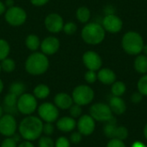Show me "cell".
<instances>
[{
  "mask_svg": "<svg viewBox=\"0 0 147 147\" xmlns=\"http://www.w3.org/2000/svg\"><path fill=\"white\" fill-rule=\"evenodd\" d=\"M90 10L86 6H81L76 11V17L78 21L81 23H88L90 19Z\"/></svg>",
  "mask_w": 147,
  "mask_h": 147,
  "instance_id": "24",
  "label": "cell"
},
{
  "mask_svg": "<svg viewBox=\"0 0 147 147\" xmlns=\"http://www.w3.org/2000/svg\"><path fill=\"white\" fill-rule=\"evenodd\" d=\"M44 122L33 115L25 116L18 125V133L24 140L34 141L38 140L42 134Z\"/></svg>",
  "mask_w": 147,
  "mask_h": 147,
  "instance_id": "1",
  "label": "cell"
},
{
  "mask_svg": "<svg viewBox=\"0 0 147 147\" xmlns=\"http://www.w3.org/2000/svg\"><path fill=\"white\" fill-rule=\"evenodd\" d=\"M40 39L34 34H28L25 39V46L31 52H37V50L40 47Z\"/></svg>",
  "mask_w": 147,
  "mask_h": 147,
  "instance_id": "20",
  "label": "cell"
},
{
  "mask_svg": "<svg viewBox=\"0 0 147 147\" xmlns=\"http://www.w3.org/2000/svg\"><path fill=\"white\" fill-rule=\"evenodd\" d=\"M55 141L50 136H40L38 139V147H54Z\"/></svg>",
  "mask_w": 147,
  "mask_h": 147,
  "instance_id": "29",
  "label": "cell"
},
{
  "mask_svg": "<svg viewBox=\"0 0 147 147\" xmlns=\"http://www.w3.org/2000/svg\"><path fill=\"white\" fill-rule=\"evenodd\" d=\"M138 90L143 96H147V74H144L138 81Z\"/></svg>",
  "mask_w": 147,
  "mask_h": 147,
  "instance_id": "30",
  "label": "cell"
},
{
  "mask_svg": "<svg viewBox=\"0 0 147 147\" xmlns=\"http://www.w3.org/2000/svg\"><path fill=\"white\" fill-rule=\"evenodd\" d=\"M111 85V92L115 96H121L126 92V84L121 81H115Z\"/></svg>",
  "mask_w": 147,
  "mask_h": 147,
  "instance_id": "25",
  "label": "cell"
},
{
  "mask_svg": "<svg viewBox=\"0 0 147 147\" xmlns=\"http://www.w3.org/2000/svg\"><path fill=\"white\" fill-rule=\"evenodd\" d=\"M69 112H70V116H71L72 118H74V119L79 118L83 113L82 106L76 104V103H73L71 105V107L69 109Z\"/></svg>",
  "mask_w": 147,
  "mask_h": 147,
  "instance_id": "33",
  "label": "cell"
},
{
  "mask_svg": "<svg viewBox=\"0 0 147 147\" xmlns=\"http://www.w3.org/2000/svg\"><path fill=\"white\" fill-rule=\"evenodd\" d=\"M83 63L88 70L98 71L101 69L102 60L101 56L95 51H87L83 54Z\"/></svg>",
  "mask_w": 147,
  "mask_h": 147,
  "instance_id": "13",
  "label": "cell"
},
{
  "mask_svg": "<svg viewBox=\"0 0 147 147\" xmlns=\"http://www.w3.org/2000/svg\"><path fill=\"white\" fill-rule=\"evenodd\" d=\"M26 86L22 82H14L9 86V92L16 95V96H20L23 93H25Z\"/></svg>",
  "mask_w": 147,
  "mask_h": 147,
  "instance_id": "27",
  "label": "cell"
},
{
  "mask_svg": "<svg viewBox=\"0 0 147 147\" xmlns=\"http://www.w3.org/2000/svg\"><path fill=\"white\" fill-rule=\"evenodd\" d=\"M25 71L32 76H40L46 73L49 68L48 56L41 52H33L25 60Z\"/></svg>",
  "mask_w": 147,
  "mask_h": 147,
  "instance_id": "2",
  "label": "cell"
},
{
  "mask_svg": "<svg viewBox=\"0 0 147 147\" xmlns=\"http://www.w3.org/2000/svg\"><path fill=\"white\" fill-rule=\"evenodd\" d=\"M96 121L90 115H83L77 122L78 132L83 136H89L93 134L96 127Z\"/></svg>",
  "mask_w": 147,
  "mask_h": 147,
  "instance_id": "14",
  "label": "cell"
},
{
  "mask_svg": "<svg viewBox=\"0 0 147 147\" xmlns=\"http://www.w3.org/2000/svg\"><path fill=\"white\" fill-rule=\"evenodd\" d=\"M50 0H30V3L36 7H40L46 5Z\"/></svg>",
  "mask_w": 147,
  "mask_h": 147,
  "instance_id": "41",
  "label": "cell"
},
{
  "mask_svg": "<svg viewBox=\"0 0 147 147\" xmlns=\"http://www.w3.org/2000/svg\"><path fill=\"white\" fill-rule=\"evenodd\" d=\"M6 9H7V8H6L5 4H4V2H3V1L0 0V16L4 15Z\"/></svg>",
  "mask_w": 147,
  "mask_h": 147,
  "instance_id": "44",
  "label": "cell"
},
{
  "mask_svg": "<svg viewBox=\"0 0 147 147\" xmlns=\"http://www.w3.org/2000/svg\"><path fill=\"white\" fill-rule=\"evenodd\" d=\"M54 147H71L70 140L65 136H60L56 140Z\"/></svg>",
  "mask_w": 147,
  "mask_h": 147,
  "instance_id": "36",
  "label": "cell"
},
{
  "mask_svg": "<svg viewBox=\"0 0 147 147\" xmlns=\"http://www.w3.org/2000/svg\"><path fill=\"white\" fill-rule=\"evenodd\" d=\"M10 53V46L5 39L0 38V61L9 57Z\"/></svg>",
  "mask_w": 147,
  "mask_h": 147,
  "instance_id": "28",
  "label": "cell"
},
{
  "mask_svg": "<svg viewBox=\"0 0 147 147\" xmlns=\"http://www.w3.org/2000/svg\"><path fill=\"white\" fill-rule=\"evenodd\" d=\"M3 108L2 107V106H0V118L3 115Z\"/></svg>",
  "mask_w": 147,
  "mask_h": 147,
  "instance_id": "50",
  "label": "cell"
},
{
  "mask_svg": "<svg viewBox=\"0 0 147 147\" xmlns=\"http://www.w3.org/2000/svg\"><path fill=\"white\" fill-rule=\"evenodd\" d=\"M106 31L102 24L98 22H88L82 28L81 37L83 40L89 45H98L105 39Z\"/></svg>",
  "mask_w": 147,
  "mask_h": 147,
  "instance_id": "3",
  "label": "cell"
},
{
  "mask_svg": "<svg viewBox=\"0 0 147 147\" xmlns=\"http://www.w3.org/2000/svg\"><path fill=\"white\" fill-rule=\"evenodd\" d=\"M104 12L106 13V15H110V14H115V8L113 6L108 5L105 7L104 9Z\"/></svg>",
  "mask_w": 147,
  "mask_h": 147,
  "instance_id": "43",
  "label": "cell"
},
{
  "mask_svg": "<svg viewBox=\"0 0 147 147\" xmlns=\"http://www.w3.org/2000/svg\"><path fill=\"white\" fill-rule=\"evenodd\" d=\"M142 99H143V95L140 94L139 91L138 92H134L132 95V96H131V101L134 103H140L142 101Z\"/></svg>",
  "mask_w": 147,
  "mask_h": 147,
  "instance_id": "40",
  "label": "cell"
},
{
  "mask_svg": "<svg viewBox=\"0 0 147 147\" xmlns=\"http://www.w3.org/2000/svg\"><path fill=\"white\" fill-rule=\"evenodd\" d=\"M54 133V126L53 123L50 122H44L43 124V129H42V134L46 136H52Z\"/></svg>",
  "mask_w": 147,
  "mask_h": 147,
  "instance_id": "35",
  "label": "cell"
},
{
  "mask_svg": "<svg viewBox=\"0 0 147 147\" xmlns=\"http://www.w3.org/2000/svg\"><path fill=\"white\" fill-rule=\"evenodd\" d=\"M4 4L6 6V8H10V7H13L15 5V1L14 0H5L4 1Z\"/></svg>",
  "mask_w": 147,
  "mask_h": 147,
  "instance_id": "45",
  "label": "cell"
},
{
  "mask_svg": "<svg viewBox=\"0 0 147 147\" xmlns=\"http://www.w3.org/2000/svg\"><path fill=\"white\" fill-rule=\"evenodd\" d=\"M18 143L14 140L13 137H6L1 143L0 147H17Z\"/></svg>",
  "mask_w": 147,
  "mask_h": 147,
  "instance_id": "37",
  "label": "cell"
},
{
  "mask_svg": "<svg viewBox=\"0 0 147 147\" xmlns=\"http://www.w3.org/2000/svg\"><path fill=\"white\" fill-rule=\"evenodd\" d=\"M60 47L59 40L53 35L47 36L41 40L40 43V51L47 56H51L55 54Z\"/></svg>",
  "mask_w": 147,
  "mask_h": 147,
  "instance_id": "15",
  "label": "cell"
},
{
  "mask_svg": "<svg viewBox=\"0 0 147 147\" xmlns=\"http://www.w3.org/2000/svg\"><path fill=\"white\" fill-rule=\"evenodd\" d=\"M27 17L28 15L26 10L16 5L8 8L4 13V19L6 22L13 27H19L24 24L27 21Z\"/></svg>",
  "mask_w": 147,
  "mask_h": 147,
  "instance_id": "7",
  "label": "cell"
},
{
  "mask_svg": "<svg viewBox=\"0 0 147 147\" xmlns=\"http://www.w3.org/2000/svg\"><path fill=\"white\" fill-rule=\"evenodd\" d=\"M64 24L65 22L63 17L55 12L48 14L44 20L45 28L51 34H58L63 31Z\"/></svg>",
  "mask_w": 147,
  "mask_h": 147,
  "instance_id": "11",
  "label": "cell"
},
{
  "mask_svg": "<svg viewBox=\"0 0 147 147\" xmlns=\"http://www.w3.org/2000/svg\"><path fill=\"white\" fill-rule=\"evenodd\" d=\"M2 71V69H1V65H0V72Z\"/></svg>",
  "mask_w": 147,
  "mask_h": 147,
  "instance_id": "51",
  "label": "cell"
},
{
  "mask_svg": "<svg viewBox=\"0 0 147 147\" xmlns=\"http://www.w3.org/2000/svg\"><path fill=\"white\" fill-rule=\"evenodd\" d=\"M144 135H145V138L147 140V124L144 127Z\"/></svg>",
  "mask_w": 147,
  "mask_h": 147,
  "instance_id": "49",
  "label": "cell"
},
{
  "mask_svg": "<svg viewBox=\"0 0 147 147\" xmlns=\"http://www.w3.org/2000/svg\"><path fill=\"white\" fill-rule=\"evenodd\" d=\"M3 88H4V84H3V80L0 78V94L3 92Z\"/></svg>",
  "mask_w": 147,
  "mask_h": 147,
  "instance_id": "47",
  "label": "cell"
},
{
  "mask_svg": "<svg viewBox=\"0 0 147 147\" xmlns=\"http://www.w3.org/2000/svg\"><path fill=\"white\" fill-rule=\"evenodd\" d=\"M50 88L48 87V85L45 84H37L33 90V95L35 96L36 99L39 100H44L46 98L48 97V96L50 95Z\"/></svg>",
  "mask_w": 147,
  "mask_h": 147,
  "instance_id": "21",
  "label": "cell"
},
{
  "mask_svg": "<svg viewBox=\"0 0 147 147\" xmlns=\"http://www.w3.org/2000/svg\"><path fill=\"white\" fill-rule=\"evenodd\" d=\"M84 79L88 84H94L97 80V73L95 71L88 70L84 74Z\"/></svg>",
  "mask_w": 147,
  "mask_h": 147,
  "instance_id": "34",
  "label": "cell"
},
{
  "mask_svg": "<svg viewBox=\"0 0 147 147\" xmlns=\"http://www.w3.org/2000/svg\"><path fill=\"white\" fill-rule=\"evenodd\" d=\"M53 103L59 109L66 110L69 109L74 102L71 95L65 92H59L55 95L53 98Z\"/></svg>",
  "mask_w": 147,
  "mask_h": 147,
  "instance_id": "16",
  "label": "cell"
},
{
  "mask_svg": "<svg viewBox=\"0 0 147 147\" xmlns=\"http://www.w3.org/2000/svg\"><path fill=\"white\" fill-rule=\"evenodd\" d=\"M97 80H99L103 84H112L116 81V75L109 68H102L98 70Z\"/></svg>",
  "mask_w": 147,
  "mask_h": 147,
  "instance_id": "18",
  "label": "cell"
},
{
  "mask_svg": "<svg viewBox=\"0 0 147 147\" xmlns=\"http://www.w3.org/2000/svg\"><path fill=\"white\" fill-rule=\"evenodd\" d=\"M77 127V121L71 116H64L56 121V127L63 133H71Z\"/></svg>",
  "mask_w": 147,
  "mask_h": 147,
  "instance_id": "17",
  "label": "cell"
},
{
  "mask_svg": "<svg viewBox=\"0 0 147 147\" xmlns=\"http://www.w3.org/2000/svg\"><path fill=\"white\" fill-rule=\"evenodd\" d=\"M0 65H1L2 71L4 72H7V73H10V72L14 71L16 69L15 60L11 58H9V57L3 59L2 61H0Z\"/></svg>",
  "mask_w": 147,
  "mask_h": 147,
  "instance_id": "26",
  "label": "cell"
},
{
  "mask_svg": "<svg viewBox=\"0 0 147 147\" xmlns=\"http://www.w3.org/2000/svg\"><path fill=\"white\" fill-rule=\"evenodd\" d=\"M109 108L112 111V113H115V115H121L126 112L127 105L124 100L121 96H113L109 100Z\"/></svg>",
  "mask_w": 147,
  "mask_h": 147,
  "instance_id": "19",
  "label": "cell"
},
{
  "mask_svg": "<svg viewBox=\"0 0 147 147\" xmlns=\"http://www.w3.org/2000/svg\"><path fill=\"white\" fill-rule=\"evenodd\" d=\"M117 122L116 119L113 116L109 121L106 122V125L103 127V133L106 137L109 139H115L116 128H117Z\"/></svg>",
  "mask_w": 147,
  "mask_h": 147,
  "instance_id": "23",
  "label": "cell"
},
{
  "mask_svg": "<svg viewBox=\"0 0 147 147\" xmlns=\"http://www.w3.org/2000/svg\"><path fill=\"white\" fill-rule=\"evenodd\" d=\"M143 53H144V54L147 56V45H144V47H143V51H142Z\"/></svg>",
  "mask_w": 147,
  "mask_h": 147,
  "instance_id": "48",
  "label": "cell"
},
{
  "mask_svg": "<svg viewBox=\"0 0 147 147\" xmlns=\"http://www.w3.org/2000/svg\"><path fill=\"white\" fill-rule=\"evenodd\" d=\"M78 30V26L75 22H68L64 24L63 27V31L65 34L67 35H72L74 34Z\"/></svg>",
  "mask_w": 147,
  "mask_h": 147,
  "instance_id": "31",
  "label": "cell"
},
{
  "mask_svg": "<svg viewBox=\"0 0 147 147\" xmlns=\"http://www.w3.org/2000/svg\"><path fill=\"white\" fill-rule=\"evenodd\" d=\"M83 139V135L78 131V132H73L71 133V134L70 135V142L74 144V145H78L82 141Z\"/></svg>",
  "mask_w": 147,
  "mask_h": 147,
  "instance_id": "38",
  "label": "cell"
},
{
  "mask_svg": "<svg viewBox=\"0 0 147 147\" xmlns=\"http://www.w3.org/2000/svg\"><path fill=\"white\" fill-rule=\"evenodd\" d=\"M107 147H126V145L122 140L117 139H112L107 145Z\"/></svg>",
  "mask_w": 147,
  "mask_h": 147,
  "instance_id": "39",
  "label": "cell"
},
{
  "mask_svg": "<svg viewBox=\"0 0 147 147\" xmlns=\"http://www.w3.org/2000/svg\"><path fill=\"white\" fill-rule=\"evenodd\" d=\"M127 137H128V130L127 129V127H125L124 126L117 127L115 135V139H117V140L123 141Z\"/></svg>",
  "mask_w": 147,
  "mask_h": 147,
  "instance_id": "32",
  "label": "cell"
},
{
  "mask_svg": "<svg viewBox=\"0 0 147 147\" xmlns=\"http://www.w3.org/2000/svg\"><path fill=\"white\" fill-rule=\"evenodd\" d=\"M16 108L19 113L27 116L33 115L38 108V102L35 96L30 93H23L18 96Z\"/></svg>",
  "mask_w": 147,
  "mask_h": 147,
  "instance_id": "5",
  "label": "cell"
},
{
  "mask_svg": "<svg viewBox=\"0 0 147 147\" xmlns=\"http://www.w3.org/2000/svg\"><path fill=\"white\" fill-rule=\"evenodd\" d=\"M102 26L103 27L105 31L112 34H116L121 30L123 22L118 16H116L115 14H110L104 16L102 22Z\"/></svg>",
  "mask_w": 147,
  "mask_h": 147,
  "instance_id": "12",
  "label": "cell"
},
{
  "mask_svg": "<svg viewBox=\"0 0 147 147\" xmlns=\"http://www.w3.org/2000/svg\"><path fill=\"white\" fill-rule=\"evenodd\" d=\"M132 147H147L145 144H143L142 142L140 141H136L134 142L133 145H132Z\"/></svg>",
  "mask_w": 147,
  "mask_h": 147,
  "instance_id": "46",
  "label": "cell"
},
{
  "mask_svg": "<svg viewBox=\"0 0 147 147\" xmlns=\"http://www.w3.org/2000/svg\"><path fill=\"white\" fill-rule=\"evenodd\" d=\"M134 69L137 72L140 74H146L147 73V56L145 54H139L137 55L134 60Z\"/></svg>",
  "mask_w": 147,
  "mask_h": 147,
  "instance_id": "22",
  "label": "cell"
},
{
  "mask_svg": "<svg viewBox=\"0 0 147 147\" xmlns=\"http://www.w3.org/2000/svg\"><path fill=\"white\" fill-rule=\"evenodd\" d=\"M17 147H35L34 145L33 144L32 141H28V140H24L20 142L18 145H17Z\"/></svg>",
  "mask_w": 147,
  "mask_h": 147,
  "instance_id": "42",
  "label": "cell"
},
{
  "mask_svg": "<svg viewBox=\"0 0 147 147\" xmlns=\"http://www.w3.org/2000/svg\"><path fill=\"white\" fill-rule=\"evenodd\" d=\"M37 113L39 118L43 122H55L59 116V110L54 103L46 102L41 103L37 108Z\"/></svg>",
  "mask_w": 147,
  "mask_h": 147,
  "instance_id": "8",
  "label": "cell"
},
{
  "mask_svg": "<svg viewBox=\"0 0 147 147\" xmlns=\"http://www.w3.org/2000/svg\"><path fill=\"white\" fill-rule=\"evenodd\" d=\"M95 96V92L91 87L86 84H80L74 88L71 97L73 102L80 106H85L90 104Z\"/></svg>",
  "mask_w": 147,
  "mask_h": 147,
  "instance_id": "6",
  "label": "cell"
},
{
  "mask_svg": "<svg viewBox=\"0 0 147 147\" xmlns=\"http://www.w3.org/2000/svg\"><path fill=\"white\" fill-rule=\"evenodd\" d=\"M144 40L138 32H127L121 40L123 50L129 55H139L142 53L144 47Z\"/></svg>",
  "mask_w": 147,
  "mask_h": 147,
  "instance_id": "4",
  "label": "cell"
},
{
  "mask_svg": "<svg viewBox=\"0 0 147 147\" xmlns=\"http://www.w3.org/2000/svg\"><path fill=\"white\" fill-rule=\"evenodd\" d=\"M90 115L95 121L107 122L113 117V113L109 105L102 102H97L90 107Z\"/></svg>",
  "mask_w": 147,
  "mask_h": 147,
  "instance_id": "9",
  "label": "cell"
},
{
  "mask_svg": "<svg viewBox=\"0 0 147 147\" xmlns=\"http://www.w3.org/2000/svg\"><path fill=\"white\" fill-rule=\"evenodd\" d=\"M18 128V124L13 115L3 114L0 118V134L4 137L13 136Z\"/></svg>",
  "mask_w": 147,
  "mask_h": 147,
  "instance_id": "10",
  "label": "cell"
}]
</instances>
